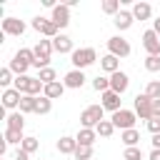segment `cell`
I'll return each mask as SVG.
<instances>
[{
	"label": "cell",
	"mask_w": 160,
	"mask_h": 160,
	"mask_svg": "<svg viewBox=\"0 0 160 160\" xmlns=\"http://www.w3.org/2000/svg\"><path fill=\"white\" fill-rule=\"evenodd\" d=\"M152 118H160V100H152Z\"/></svg>",
	"instance_id": "obj_42"
},
{
	"label": "cell",
	"mask_w": 160,
	"mask_h": 160,
	"mask_svg": "<svg viewBox=\"0 0 160 160\" xmlns=\"http://www.w3.org/2000/svg\"><path fill=\"white\" fill-rule=\"evenodd\" d=\"M112 22H115V28H118V30H128V28H132L135 18H132V12H130V10H120V12L112 18Z\"/></svg>",
	"instance_id": "obj_16"
},
{
	"label": "cell",
	"mask_w": 160,
	"mask_h": 160,
	"mask_svg": "<svg viewBox=\"0 0 160 160\" xmlns=\"http://www.w3.org/2000/svg\"><path fill=\"white\" fill-rule=\"evenodd\" d=\"M102 115H105V108H102V105H88V108L80 112V125H82V128L95 130V128L105 120Z\"/></svg>",
	"instance_id": "obj_2"
},
{
	"label": "cell",
	"mask_w": 160,
	"mask_h": 160,
	"mask_svg": "<svg viewBox=\"0 0 160 160\" xmlns=\"http://www.w3.org/2000/svg\"><path fill=\"white\" fill-rule=\"evenodd\" d=\"M8 68L20 78V75H25V72H28V68H30V65H28V62H22V60H18V58L12 55V60H10V65H8Z\"/></svg>",
	"instance_id": "obj_29"
},
{
	"label": "cell",
	"mask_w": 160,
	"mask_h": 160,
	"mask_svg": "<svg viewBox=\"0 0 160 160\" xmlns=\"http://www.w3.org/2000/svg\"><path fill=\"white\" fill-rule=\"evenodd\" d=\"M148 160H160V150H152V152H150V158H148Z\"/></svg>",
	"instance_id": "obj_44"
},
{
	"label": "cell",
	"mask_w": 160,
	"mask_h": 160,
	"mask_svg": "<svg viewBox=\"0 0 160 160\" xmlns=\"http://www.w3.org/2000/svg\"><path fill=\"white\" fill-rule=\"evenodd\" d=\"M75 160H92V148H90V145H78Z\"/></svg>",
	"instance_id": "obj_36"
},
{
	"label": "cell",
	"mask_w": 160,
	"mask_h": 160,
	"mask_svg": "<svg viewBox=\"0 0 160 160\" xmlns=\"http://www.w3.org/2000/svg\"><path fill=\"white\" fill-rule=\"evenodd\" d=\"M100 68H102L105 72H110V75H112V72H118V70H120V58H115V55H110V52H108V55H102V58H100Z\"/></svg>",
	"instance_id": "obj_21"
},
{
	"label": "cell",
	"mask_w": 160,
	"mask_h": 160,
	"mask_svg": "<svg viewBox=\"0 0 160 160\" xmlns=\"http://www.w3.org/2000/svg\"><path fill=\"white\" fill-rule=\"evenodd\" d=\"M128 85H130V78H128L122 70H118V72L110 75V90H115L118 95H122V92L128 90Z\"/></svg>",
	"instance_id": "obj_14"
},
{
	"label": "cell",
	"mask_w": 160,
	"mask_h": 160,
	"mask_svg": "<svg viewBox=\"0 0 160 160\" xmlns=\"http://www.w3.org/2000/svg\"><path fill=\"white\" fill-rule=\"evenodd\" d=\"M18 92H22V95H35V98H40V92L45 90V85L38 80V78H32V75H20V78H15V85H12Z\"/></svg>",
	"instance_id": "obj_1"
},
{
	"label": "cell",
	"mask_w": 160,
	"mask_h": 160,
	"mask_svg": "<svg viewBox=\"0 0 160 160\" xmlns=\"http://www.w3.org/2000/svg\"><path fill=\"white\" fill-rule=\"evenodd\" d=\"M122 160H142V150L140 148H125Z\"/></svg>",
	"instance_id": "obj_38"
},
{
	"label": "cell",
	"mask_w": 160,
	"mask_h": 160,
	"mask_svg": "<svg viewBox=\"0 0 160 160\" xmlns=\"http://www.w3.org/2000/svg\"><path fill=\"white\" fill-rule=\"evenodd\" d=\"M108 52L115 55V58H128L130 55V42L125 38H120V35H112L108 40Z\"/></svg>",
	"instance_id": "obj_6"
},
{
	"label": "cell",
	"mask_w": 160,
	"mask_h": 160,
	"mask_svg": "<svg viewBox=\"0 0 160 160\" xmlns=\"http://www.w3.org/2000/svg\"><path fill=\"white\" fill-rule=\"evenodd\" d=\"M10 82H12V70H10V68H2V70H0V85L8 90Z\"/></svg>",
	"instance_id": "obj_39"
},
{
	"label": "cell",
	"mask_w": 160,
	"mask_h": 160,
	"mask_svg": "<svg viewBox=\"0 0 160 160\" xmlns=\"http://www.w3.org/2000/svg\"><path fill=\"white\" fill-rule=\"evenodd\" d=\"M142 48L148 50V55H160V35L155 30H145L142 32Z\"/></svg>",
	"instance_id": "obj_8"
},
{
	"label": "cell",
	"mask_w": 160,
	"mask_h": 160,
	"mask_svg": "<svg viewBox=\"0 0 160 160\" xmlns=\"http://www.w3.org/2000/svg\"><path fill=\"white\" fill-rule=\"evenodd\" d=\"M120 140L125 142V148H138V142H140V132L132 128V130H122L120 132Z\"/></svg>",
	"instance_id": "obj_23"
},
{
	"label": "cell",
	"mask_w": 160,
	"mask_h": 160,
	"mask_svg": "<svg viewBox=\"0 0 160 160\" xmlns=\"http://www.w3.org/2000/svg\"><path fill=\"white\" fill-rule=\"evenodd\" d=\"M135 115H140V120H150L152 118V100L145 92L135 95Z\"/></svg>",
	"instance_id": "obj_7"
},
{
	"label": "cell",
	"mask_w": 160,
	"mask_h": 160,
	"mask_svg": "<svg viewBox=\"0 0 160 160\" xmlns=\"http://www.w3.org/2000/svg\"><path fill=\"white\" fill-rule=\"evenodd\" d=\"M52 48H55V52H60V55H65V52L72 55V52H75V50H72V40H70L68 35H62V32L52 40Z\"/></svg>",
	"instance_id": "obj_17"
},
{
	"label": "cell",
	"mask_w": 160,
	"mask_h": 160,
	"mask_svg": "<svg viewBox=\"0 0 160 160\" xmlns=\"http://www.w3.org/2000/svg\"><path fill=\"white\" fill-rule=\"evenodd\" d=\"M50 110H52V100L45 98V95H40V98H38V108H35V112H38V115H48Z\"/></svg>",
	"instance_id": "obj_30"
},
{
	"label": "cell",
	"mask_w": 160,
	"mask_h": 160,
	"mask_svg": "<svg viewBox=\"0 0 160 160\" xmlns=\"http://www.w3.org/2000/svg\"><path fill=\"white\" fill-rule=\"evenodd\" d=\"M15 58L22 60V62H28V65L32 68V62H35V50H32V48H20V50L15 52Z\"/></svg>",
	"instance_id": "obj_28"
},
{
	"label": "cell",
	"mask_w": 160,
	"mask_h": 160,
	"mask_svg": "<svg viewBox=\"0 0 160 160\" xmlns=\"http://www.w3.org/2000/svg\"><path fill=\"white\" fill-rule=\"evenodd\" d=\"M120 102H122V100H120V95H118L115 90H105V92L100 95V105H102L105 110H110V112L122 110V108H120Z\"/></svg>",
	"instance_id": "obj_10"
},
{
	"label": "cell",
	"mask_w": 160,
	"mask_h": 160,
	"mask_svg": "<svg viewBox=\"0 0 160 160\" xmlns=\"http://www.w3.org/2000/svg\"><path fill=\"white\" fill-rule=\"evenodd\" d=\"M20 148H22V150H25L28 155H32V152H35V150L40 148V140H38V138H32V135H28V138L22 140V145H20Z\"/></svg>",
	"instance_id": "obj_32"
},
{
	"label": "cell",
	"mask_w": 160,
	"mask_h": 160,
	"mask_svg": "<svg viewBox=\"0 0 160 160\" xmlns=\"http://www.w3.org/2000/svg\"><path fill=\"white\" fill-rule=\"evenodd\" d=\"M152 30L160 35V18H158V20H152Z\"/></svg>",
	"instance_id": "obj_45"
},
{
	"label": "cell",
	"mask_w": 160,
	"mask_h": 160,
	"mask_svg": "<svg viewBox=\"0 0 160 160\" xmlns=\"http://www.w3.org/2000/svg\"><path fill=\"white\" fill-rule=\"evenodd\" d=\"M145 125H148V130H150L152 135H160V118H150Z\"/></svg>",
	"instance_id": "obj_40"
},
{
	"label": "cell",
	"mask_w": 160,
	"mask_h": 160,
	"mask_svg": "<svg viewBox=\"0 0 160 160\" xmlns=\"http://www.w3.org/2000/svg\"><path fill=\"white\" fill-rule=\"evenodd\" d=\"M95 60H98L95 48H80V50H75V52L70 55V62L75 65V70H85V68H90Z\"/></svg>",
	"instance_id": "obj_3"
},
{
	"label": "cell",
	"mask_w": 160,
	"mask_h": 160,
	"mask_svg": "<svg viewBox=\"0 0 160 160\" xmlns=\"http://www.w3.org/2000/svg\"><path fill=\"white\" fill-rule=\"evenodd\" d=\"M85 80H88V78H85V72H82V70H75V68H72V70H70V72L65 75L62 85H65V88H70V90H80V88L85 85Z\"/></svg>",
	"instance_id": "obj_11"
},
{
	"label": "cell",
	"mask_w": 160,
	"mask_h": 160,
	"mask_svg": "<svg viewBox=\"0 0 160 160\" xmlns=\"http://www.w3.org/2000/svg\"><path fill=\"white\" fill-rule=\"evenodd\" d=\"M20 100H22V92H18L15 88L2 90V108L5 110H12L15 112V108H20Z\"/></svg>",
	"instance_id": "obj_12"
},
{
	"label": "cell",
	"mask_w": 160,
	"mask_h": 160,
	"mask_svg": "<svg viewBox=\"0 0 160 160\" xmlns=\"http://www.w3.org/2000/svg\"><path fill=\"white\" fill-rule=\"evenodd\" d=\"M95 132H98L100 138H110V135L115 132V125H112V120H102V122L95 128Z\"/></svg>",
	"instance_id": "obj_31"
},
{
	"label": "cell",
	"mask_w": 160,
	"mask_h": 160,
	"mask_svg": "<svg viewBox=\"0 0 160 160\" xmlns=\"http://www.w3.org/2000/svg\"><path fill=\"white\" fill-rule=\"evenodd\" d=\"M145 70L148 72H160V55H148L145 58Z\"/></svg>",
	"instance_id": "obj_35"
},
{
	"label": "cell",
	"mask_w": 160,
	"mask_h": 160,
	"mask_svg": "<svg viewBox=\"0 0 160 160\" xmlns=\"http://www.w3.org/2000/svg\"><path fill=\"white\" fill-rule=\"evenodd\" d=\"M32 30H38L40 35H45L48 40H55V38H58V25H55L52 20H48V18H42V15H38V18H32Z\"/></svg>",
	"instance_id": "obj_5"
},
{
	"label": "cell",
	"mask_w": 160,
	"mask_h": 160,
	"mask_svg": "<svg viewBox=\"0 0 160 160\" xmlns=\"http://www.w3.org/2000/svg\"><path fill=\"white\" fill-rule=\"evenodd\" d=\"M2 32H5V35H18V38H20V35L25 32V22L18 20V18H5V20H2Z\"/></svg>",
	"instance_id": "obj_15"
},
{
	"label": "cell",
	"mask_w": 160,
	"mask_h": 160,
	"mask_svg": "<svg viewBox=\"0 0 160 160\" xmlns=\"http://www.w3.org/2000/svg\"><path fill=\"white\" fill-rule=\"evenodd\" d=\"M130 12H132L135 20H150V15H152V5H150V2H135Z\"/></svg>",
	"instance_id": "obj_19"
},
{
	"label": "cell",
	"mask_w": 160,
	"mask_h": 160,
	"mask_svg": "<svg viewBox=\"0 0 160 160\" xmlns=\"http://www.w3.org/2000/svg\"><path fill=\"white\" fill-rule=\"evenodd\" d=\"M28 158H30V155H28V152H25V150H22V148H20V150H15V152H12V160H28Z\"/></svg>",
	"instance_id": "obj_41"
},
{
	"label": "cell",
	"mask_w": 160,
	"mask_h": 160,
	"mask_svg": "<svg viewBox=\"0 0 160 160\" xmlns=\"http://www.w3.org/2000/svg\"><path fill=\"white\" fill-rule=\"evenodd\" d=\"M102 10H105L108 15L115 18V15L120 12V2H118V0H105V2H102Z\"/></svg>",
	"instance_id": "obj_37"
},
{
	"label": "cell",
	"mask_w": 160,
	"mask_h": 160,
	"mask_svg": "<svg viewBox=\"0 0 160 160\" xmlns=\"http://www.w3.org/2000/svg\"><path fill=\"white\" fill-rule=\"evenodd\" d=\"M2 140H5L8 145H22L25 135H22V130H10V128H5V135H2Z\"/></svg>",
	"instance_id": "obj_24"
},
{
	"label": "cell",
	"mask_w": 160,
	"mask_h": 160,
	"mask_svg": "<svg viewBox=\"0 0 160 160\" xmlns=\"http://www.w3.org/2000/svg\"><path fill=\"white\" fill-rule=\"evenodd\" d=\"M152 150H160V135H152Z\"/></svg>",
	"instance_id": "obj_43"
},
{
	"label": "cell",
	"mask_w": 160,
	"mask_h": 160,
	"mask_svg": "<svg viewBox=\"0 0 160 160\" xmlns=\"http://www.w3.org/2000/svg\"><path fill=\"white\" fill-rule=\"evenodd\" d=\"M35 108H38V98L35 95H22V100H20V112L25 115V112H35Z\"/></svg>",
	"instance_id": "obj_26"
},
{
	"label": "cell",
	"mask_w": 160,
	"mask_h": 160,
	"mask_svg": "<svg viewBox=\"0 0 160 160\" xmlns=\"http://www.w3.org/2000/svg\"><path fill=\"white\" fill-rule=\"evenodd\" d=\"M38 80H40L42 85H50V82H58V72H55L52 68H42V70L38 72Z\"/></svg>",
	"instance_id": "obj_27"
},
{
	"label": "cell",
	"mask_w": 160,
	"mask_h": 160,
	"mask_svg": "<svg viewBox=\"0 0 160 160\" xmlns=\"http://www.w3.org/2000/svg\"><path fill=\"white\" fill-rule=\"evenodd\" d=\"M145 95L150 100H160V80H150L148 88H145Z\"/></svg>",
	"instance_id": "obj_33"
},
{
	"label": "cell",
	"mask_w": 160,
	"mask_h": 160,
	"mask_svg": "<svg viewBox=\"0 0 160 160\" xmlns=\"http://www.w3.org/2000/svg\"><path fill=\"white\" fill-rule=\"evenodd\" d=\"M92 88H95V90L102 95L105 90H110V78H105V75H98V78L92 80Z\"/></svg>",
	"instance_id": "obj_34"
},
{
	"label": "cell",
	"mask_w": 160,
	"mask_h": 160,
	"mask_svg": "<svg viewBox=\"0 0 160 160\" xmlns=\"http://www.w3.org/2000/svg\"><path fill=\"white\" fill-rule=\"evenodd\" d=\"M75 150H78V140H75V138L62 135V138L58 140V152H62V155H75Z\"/></svg>",
	"instance_id": "obj_18"
},
{
	"label": "cell",
	"mask_w": 160,
	"mask_h": 160,
	"mask_svg": "<svg viewBox=\"0 0 160 160\" xmlns=\"http://www.w3.org/2000/svg\"><path fill=\"white\" fill-rule=\"evenodd\" d=\"M75 140H78V145H95V140H98V132L95 130H90V128H80L78 130V135H75Z\"/></svg>",
	"instance_id": "obj_20"
},
{
	"label": "cell",
	"mask_w": 160,
	"mask_h": 160,
	"mask_svg": "<svg viewBox=\"0 0 160 160\" xmlns=\"http://www.w3.org/2000/svg\"><path fill=\"white\" fill-rule=\"evenodd\" d=\"M50 20L58 25V30L68 28V25H70V8H68V5H55V8H52V18H50Z\"/></svg>",
	"instance_id": "obj_9"
},
{
	"label": "cell",
	"mask_w": 160,
	"mask_h": 160,
	"mask_svg": "<svg viewBox=\"0 0 160 160\" xmlns=\"http://www.w3.org/2000/svg\"><path fill=\"white\" fill-rule=\"evenodd\" d=\"M62 92H65V85H62V82H50V85H45V90H42V95L50 98V100L60 98Z\"/></svg>",
	"instance_id": "obj_25"
},
{
	"label": "cell",
	"mask_w": 160,
	"mask_h": 160,
	"mask_svg": "<svg viewBox=\"0 0 160 160\" xmlns=\"http://www.w3.org/2000/svg\"><path fill=\"white\" fill-rule=\"evenodd\" d=\"M5 120H8V128H10V130H22V128H25V118H22V112H20V110H15V112L5 115Z\"/></svg>",
	"instance_id": "obj_22"
},
{
	"label": "cell",
	"mask_w": 160,
	"mask_h": 160,
	"mask_svg": "<svg viewBox=\"0 0 160 160\" xmlns=\"http://www.w3.org/2000/svg\"><path fill=\"white\" fill-rule=\"evenodd\" d=\"M112 125H115V130L120 128V130H132L135 128V120H138V115H135V110H118V112H112Z\"/></svg>",
	"instance_id": "obj_4"
},
{
	"label": "cell",
	"mask_w": 160,
	"mask_h": 160,
	"mask_svg": "<svg viewBox=\"0 0 160 160\" xmlns=\"http://www.w3.org/2000/svg\"><path fill=\"white\" fill-rule=\"evenodd\" d=\"M32 50H35V58H38V60H42V62L48 65V62H50V55H52V50H55V48H52V40H48V38H45V40H38V45H35Z\"/></svg>",
	"instance_id": "obj_13"
}]
</instances>
